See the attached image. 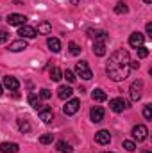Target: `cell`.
I'll use <instances>...</instances> for the list:
<instances>
[{
  "label": "cell",
  "instance_id": "cell-34",
  "mask_svg": "<svg viewBox=\"0 0 152 153\" xmlns=\"http://www.w3.org/2000/svg\"><path fill=\"white\" fill-rule=\"evenodd\" d=\"M9 39V32L7 30H0V43H5Z\"/></svg>",
  "mask_w": 152,
  "mask_h": 153
},
{
  "label": "cell",
  "instance_id": "cell-30",
  "mask_svg": "<svg viewBox=\"0 0 152 153\" xmlns=\"http://www.w3.org/2000/svg\"><path fill=\"white\" fill-rule=\"evenodd\" d=\"M63 76H65V78H66L70 84H72V82H75V73H74L72 70H66V71H63Z\"/></svg>",
  "mask_w": 152,
  "mask_h": 153
},
{
  "label": "cell",
  "instance_id": "cell-3",
  "mask_svg": "<svg viewBox=\"0 0 152 153\" xmlns=\"http://www.w3.org/2000/svg\"><path fill=\"white\" fill-rule=\"evenodd\" d=\"M109 109L113 111V112H123L125 109H129V102L127 100H123V98H113V100H109Z\"/></svg>",
  "mask_w": 152,
  "mask_h": 153
},
{
  "label": "cell",
  "instance_id": "cell-40",
  "mask_svg": "<svg viewBox=\"0 0 152 153\" xmlns=\"http://www.w3.org/2000/svg\"><path fill=\"white\" fill-rule=\"evenodd\" d=\"M143 2H145V4H152V0H143Z\"/></svg>",
  "mask_w": 152,
  "mask_h": 153
},
{
  "label": "cell",
  "instance_id": "cell-6",
  "mask_svg": "<svg viewBox=\"0 0 152 153\" xmlns=\"http://www.w3.org/2000/svg\"><path fill=\"white\" fill-rule=\"evenodd\" d=\"M79 107H81V102L77 100V98H70L68 102H66V105L63 107V112L66 116H74L79 111Z\"/></svg>",
  "mask_w": 152,
  "mask_h": 153
},
{
  "label": "cell",
  "instance_id": "cell-1",
  "mask_svg": "<svg viewBox=\"0 0 152 153\" xmlns=\"http://www.w3.org/2000/svg\"><path fill=\"white\" fill-rule=\"evenodd\" d=\"M131 71V57H129V52L123 50V48H118L116 52L111 53L108 64H106V73L108 76L114 80V82H122L129 76Z\"/></svg>",
  "mask_w": 152,
  "mask_h": 153
},
{
  "label": "cell",
  "instance_id": "cell-20",
  "mask_svg": "<svg viewBox=\"0 0 152 153\" xmlns=\"http://www.w3.org/2000/svg\"><path fill=\"white\" fill-rule=\"evenodd\" d=\"M91 98H93L95 102H106V100H108V94H106L104 89H95V91L91 93Z\"/></svg>",
  "mask_w": 152,
  "mask_h": 153
},
{
  "label": "cell",
  "instance_id": "cell-39",
  "mask_svg": "<svg viewBox=\"0 0 152 153\" xmlns=\"http://www.w3.org/2000/svg\"><path fill=\"white\" fill-rule=\"evenodd\" d=\"M141 153H152V152H150V150H143Z\"/></svg>",
  "mask_w": 152,
  "mask_h": 153
},
{
  "label": "cell",
  "instance_id": "cell-38",
  "mask_svg": "<svg viewBox=\"0 0 152 153\" xmlns=\"http://www.w3.org/2000/svg\"><path fill=\"white\" fill-rule=\"evenodd\" d=\"M4 94V89H2V84H0V96Z\"/></svg>",
  "mask_w": 152,
  "mask_h": 153
},
{
  "label": "cell",
  "instance_id": "cell-33",
  "mask_svg": "<svg viewBox=\"0 0 152 153\" xmlns=\"http://www.w3.org/2000/svg\"><path fill=\"white\" fill-rule=\"evenodd\" d=\"M123 148H125L127 152H134V150H136V144H134L132 141H123Z\"/></svg>",
  "mask_w": 152,
  "mask_h": 153
},
{
  "label": "cell",
  "instance_id": "cell-35",
  "mask_svg": "<svg viewBox=\"0 0 152 153\" xmlns=\"http://www.w3.org/2000/svg\"><path fill=\"white\" fill-rule=\"evenodd\" d=\"M145 30H147V36L152 38V23H147V25H145Z\"/></svg>",
  "mask_w": 152,
  "mask_h": 153
},
{
  "label": "cell",
  "instance_id": "cell-15",
  "mask_svg": "<svg viewBox=\"0 0 152 153\" xmlns=\"http://www.w3.org/2000/svg\"><path fill=\"white\" fill-rule=\"evenodd\" d=\"M72 94H74V89H72L70 85H59V89H57V96H59L61 100H70Z\"/></svg>",
  "mask_w": 152,
  "mask_h": 153
},
{
  "label": "cell",
  "instance_id": "cell-21",
  "mask_svg": "<svg viewBox=\"0 0 152 153\" xmlns=\"http://www.w3.org/2000/svg\"><path fill=\"white\" fill-rule=\"evenodd\" d=\"M18 128H20V132H23V134L31 132V123H29V119L20 117V119H18Z\"/></svg>",
  "mask_w": 152,
  "mask_h": 153
},
{
  "label": "cell",
  "instance_id": "cell-41",
  "mask_svg": "<svg viewBox=\"0 0 152 153\" xmlns=\"http://www.w3.org/2000/svg\"><path fill=\"white\" fill-rule=\"evenodd\" d=\"M100 153H111V152H100Z\"/></svg>",
  "mask_w": 152,
  "mask_h": 153
},
{
  "label": "cell",
  "instance_id": "cell-12",
  "mask_svg": "<svg viewBox=\"0 0 152 153\" xmlns=\"http://www.w3.org/2000/svg\"><path fill=\"white\" fill-rule=\"evenodd\" d=\"M86 34H88V38L95 39V41H99V39L106 41V39H108V32H106V30H99V29H88Z\"/></svg>",
  "mask_w": 152,
  "mask_h": 153
},
{
  "label": "cell",
  "instance_id": "cell-13",
  "mask_svg": "<svg viewBox=\"0 0 152 153\" xmlns=\"http://www.w3.org/2000/svg\"><path fill=\"white\" fill-rule=\"evenodd\" d=\"M38 112H39V119H41L43 123H52V119H54V112H52V109H48V107H41Z\"/></svg>",
  "mask_w": 152,
  "mask_h": 153
},
{
  "label": "cell",
  "instance_id": "cell-2",
  "mask_svg": "<svg viewBox=\"0 0 152 153\" xmlns=\"http://www.w3.org/2000/svg\"><path fill=\"white\" fill-rule=\"evenodd\" d=\"M75 73L81 76V78H84V80H90V78L93 76V71L90 70V66H88V62H86V61L77 62V64H75Z\"/></svg>",
  "mask_w": 152,
  "mask_h": 153
},
{
  "label": "cell",
  "instance_id": "cell-7",
  "mask_svg": "<svg viewBox=\"0 0 152 153\" xmlns=\"http://www.w3.org/2000/svg\"><path fill=\"white\" fill-rule=\"evenodd\" d=\"M36 34H38V32H36V29H34V27H31V25H27V23H25V25H22V27L18 29V36H20L22 39L36 38Z\"/></svg>",
  "mask_w": 152,
  "mask_h": 153
},
{
  "label": "cell",
  "instance_id": "cell-36",
  "mask_svg": "<svg viewBox=\"0 0 152 153\" xmlns=\"http://www.w3.org/2000/svg\"><path fill=\"white\" fill-rule=\"evenodd\" d=\"M140 68V62L138 61H131V70H138Z\"/></svg>",
  "mask_w": 152,
  "mask_h": 153
},
{
  "label": "cell",
  "instance_id": "cell-10",
  "mask_svg": "<svg viewBox=\"0 0 152 153\" xmlns=\"http://www.w3.org/2000/svg\"><path fill=\"white\" fill-rule=\"evenodd\" d=\"M104 116H106V111H104L102 107H99V105L91 107V111H90V117H91L93 123H100V121L104 119Z\"/></svg>",
  "mask_w": 152,
  "mask_h": 153
},
{
  "label": "cell",
  "instance_id": "cell-14",
  "mask_svg": "<svg viewBox=\"0 0 152 153\" xmlns=\"http://www.w3.org/2000/svg\"><path fill=\"white\" fill-rule=\"evenodd\" d=\"M93 53H95L97 57H104V55H106V41H102V39L95 41V43H93Z\"/></svg>",
  "mask_w": 152,
  "mask_h": 153
},
{
  "label": "cell",
  "instance_id": "cell-24",
  "mask_svg": "<svg viewBox=\"0 0 152 153\" xmlns=\"http://www.w3.org/2000/svg\"><path fill=\"white\" fill-rule=\"evenodd\" d=\"M50 78L54 80V82H59L61 78H63V71L57 68V66H54V68H50Z\"/></svg>",
  "mask_w": 152,
  "mask_h": 153
},
{
  "label": "cell",
  "instance_id": "cell-37",
  "mask_svg": "<svg viewBox=\"0 0 152 153\" xmlns=\"http://www.w3.org/2000/svg\"><path fill=\"white\" fill-rule=\"evenodd\" d=\"M70 2H72V4L75 5V4H79V2H81V0H70Z\"/></svg>",
  "mask_w": 152,
  "mask_h": 153
},
{
  "label": "cell",
  "instance_id": "cell-26",
  "mask_svg": "<svg viewBox=\"0 0 152 153\" xmlns=\"http://www.w3.org/2000/svg\"><path fill=\"white\" fill-rule=\"evenodd\" d=\"M114 13H116V14H125V13H129L127 4H125V2H118V4L114 5Z\"/></svg>",
  "mask_w": 152,
  "mask_h": 153
},
{
  "label": "cell",
  "instance_id": "cell-9",
  "mask_svg": "<svg viewBox=\"0 0 152 153\" xmlns=\"http://www.w3.org/2000/svg\"><path fill=\"white\" fill-rule=\"evenodd\" d=\"M95 143L100 144V146L109 144V143H111V134H109L108 130H99V132L95 134Z\"/></svg>",
  "mask_w": 152,
  "mask_h": 153
},
{
  "label": "cell",
  "instance_id": "cell-4",
  "mask_svg": "<svg viewBox=\"0 0 152 153\" xmlns=\"http://www.w3.org/2000/svg\"><path fill=\"white\" fill-rule=\"evenodd\" d=\"M141 91H143V80H134V82L131 84V89H129L131 100H132V102H138V100L141 98Z\"/></svg>",
  "mask_w": 152,
  "mask_h": 153
},
{
  "label": "cell",
  "instance_id": "cell-28",
  "mask_svg": "<svg viewBox=\"0 0 152 153\" xmlns=\"http://www.w3.org/2000/svg\"><path fill=\"white\" fill-rule=\"evenodd\" d=\"M52 141H54V135H52V134H43V135L39 137V143H41V144H50Z\"/></svg>",
  "mask_w": 152,
  "mask_h": 153
},
{
  "label": "cell",
  "instance_id": "cell-27",
  "mask_svg": "<svg viewBox=\"0 0 152 153\" xmlns=\"http://www.w3.org/2000/svg\"><path fill=\"white\" fill-rule=\"evenodd\" d=\"M68 50H70L72 55H79V53H81V46L77 45L75 41H70V43H68Z\"/></svg>",
  "mask_w": 152,
  "mask_h": 153
},
{
  "label": "cell",
  "instance_id": "cell-29",
  "mask_svg": "<svg viewBox=\"0 0 152 153\" xmlns=\"http://www.w3.org/2000/svg\"><path fill=\"white\" fill-rule=\"evenodd\" d=\"M138 50V59H145L147 55H149V48L147 46H140V48H136Z\"/></svg>",
  "mask_w": 152,
  "mask_h": 153
},
{
  "label": "cell",
  "instance_id": "cell-23",
  "mask_svg": "<svg viewBox=\"0 0 152 153\" xmlns=\"http://www.w3.org/2000/svg\"><path fill=\"white\" fill-rule=\"evenodd\" d=\"M50 30H52V25L48 22H41L38 25V29H36L38 34H50Z\"/></svg>",
  "mask_w": 152,
  "mask_h": 153
},
{
  "label": "cell",
  "instance_id": "cell-17",
  "mask_svg": "<svg viewBox=\"0 0 152 153\" xmlns=\"http://www.w3.org/2000/svg\"><path fill=\"white\" fill-rule=\"evenodd\" d=\"M20 146L16 143H2L0 144V153H18Z\"/></svg>",
  "mask_w": 152,
  "mask_h": 153
},
{
  "label": "cell",
  "instance_id": "cell-5",
  "mask_svg": "<svg viewBox=\"0 0 152 153\" xmlns=\"http://www.w3.org/2000/svg\"><path fill=\"white\" fill-rule=\"evenodd\" d=\"M147 135H149V128H147L145 125H136V126L132 128V137H134L138 143L145 141V139H147Z\"/></svg>",
  "mask_w": 152,
  "mask_h": 153
},
{
  "label": "cell",
  "instance_id": "cell-16",
  "mask_svg": "<svg viewBox=\"0 0 152 153\" xmlns=\"http://www.w3.org/2000/svg\"><path fill=\"white\" fill-rule=\"evenodd\" d=\"M4 85L9 89V91H18V87H20V82H18V78H14V76H4Z\"/></svg>",
  "mask_w": 152,
  "mask_h": 153
},
{
  "label": "cell",
  "instance_id": "cell-32",
  "mask_svg": "<svg viewBox=\"0 0 152 153\" xmlns=\"http://www.w3.org/2000/svg\"><path fill=\"white\" fill-rule=\"evenodd\" d=\"M39 98H41V100H50V98H52V93H50L48 89H41V91H39Z\"/></svg>",
  "mask_w": 152,
  "mask_h": 153
},
{
  "label": "cell",
  "instance_id": "cell-8",
  "mask_svg": "<svg viewBox=\"0 0 152 153\" xmlns=\"http://www.w3.org/2000/svg\"><path fill=\"white\" fill-rule=\"evenodd\" d=\"M7 23H9V25H14V27H22V25H25V23H27V18H25L23 14L13 13V14H9V16H7Z\"/></svg>",
  "mask_w": 152,
  "mask_h": 153
},
{
  "label": "cell",
  "instance_id": "cell-22",
  "mask_svg": "<svg viewBox=\"0 0 152 153\" xmlns=\"http://www.w3.org/2000/svg\"><path fill=\"white\" fill-rule=\"evenodd\" d=\"M56 148H57V152H61V153H72V146L66 141H57Z\"/></svg>",
  "mask_w": 152,
  "mask_h": 153
},
{
  "label": "cell",
  "instance_id": "cell-31",
  "mask_svg": "<svg viewBox=\"0 0 152 153\" xmlns=\"http://www.w3.org/2000/svg\"><path fill=\"white\" fill-rule=\"evenodd\" d=\"M143 116H145V119H152V105L150 103H147L143 107Z\"/></svg>",
  "mask_w": 152,
  "mask_h": 153
},
{
  "label": "cell",
  "instance_id": "cell-18",
  "mask_svg": "<svg viewBox=\"0 0 152 153\" xmlns=\"http://www.w3.org/2000/svg\"><path fill=\"white\" fill-rule=\"evenodd\" d=\"M27 48V41L25 39H18V41H13L11 45H9V52H22V50H25Z\"/></svg>",
  "mask_w": 152,
  "mask_h": 153
},
{
  "label": "cell",
  "instance_id": "cell-19",
  "mask_svg": "<svg viewBox=\"0 0 152 153\" xmlns=\"http://www.w3.org/2000/svg\"><path fill=\"white\" fill-rule=\"evenodd\" d=\"M47 46H48V50L54 52V53L61 52V41H59L57 38H48L47 39Z\"/></svg>",
  "mask_w": 152,
  "mask_h": 153
},
{
  "label": "cell",
  "instance_id": "cell-11",
  "mask_svg": "<svg viewBox=\"0 0 152 153\" xmlns=\"http://www.w3.org/2000/svg\"><path fill=\"white\" fill-rule=\"evenodd\" d=\"M143 43H145V38H143L141 32H132L129 36V45L132 48H140V46H143Z\"/></svg>",
  "mask_w": 152,
  "mask_h": 153
},
{
  "label": "cell",
  "instance_id": "cell-25",
  "mask_svg": "<svg viewBox=\"0 0 152 153\" xmlns=\"http://www.w3.org/2000/svg\"><path fill=\"white\" fill-rule=\"evenodd\" d=\"M27 100H29V105H31V107H34L36 111H39V109L43 107V105H41V102H39V98L36 96V94H29V98H27Z\"/></svg>",
  "mask_w": 152,
  "mask_h": 153
}]
</instances>
